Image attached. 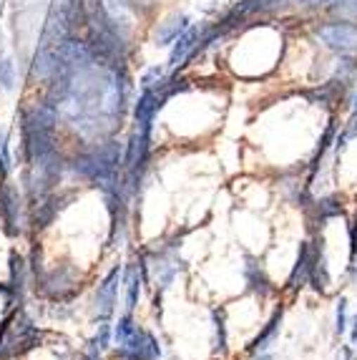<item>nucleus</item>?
<instances>
[{"mask_svg":"<svg viewBox=\"0 0 357 360\" xmlns=\"http://www.w3.org/2000/svg\"><path fill=\"white\" fill-rule=\"evenodd\" d=\"M113 342H116V358L121 360H159L161 345L154 333L143 330L134 323L131 312L121 315L113 328Z\"/></svg>","mask_w":357,"mask_h":360,"instance_id":"1","label":"nucleus"},{"mask_svg":"<svg viewBox=\"0 0 357 360\" xmlns=\"http://www.w3.org/2000/svg\"><path fill=\"white\" fill-rule=\"evenodd\" d=\"M0 219L11 237H18L23 232V199L18 189L11 181H0Z\"/></svg>","mask_w":357,"mask_h":360,"instance_id":"2","label":"nucleus"},{"mask_svg":"<svg viewBox=\"0 0 357 360\" xmlns=\"http://www.w3.org/2000/svg\"><path fill=\"white\" fill-rule=\"evenodd\" d=\"M36 280H38V285H41L43 292H46L48 297H53V300L71 297V295L78 290L76 270H73V267H66V264L53 267V270H48V272H41Z\"/></svg>","mask_w":357,"mask_h":360,"instance_id":"3","label":"nucleus"},{"mask_svg":"<svg viewBox=\"0 0 357 360\" xmlns=\"http://www.w3.org/2000/svg\"><path fill=\"white\" fill-rule=\"evenodd\" d=\"M317 36L322 43L339 53H352L357 51V25L352 23H327L317 28Z\"/></svg>","mask_w":357,"mask_h":360,"instance_id":"4","label":"nucleus"},{"mask_svg":"<svg viewBox=\"0 0 357 360\" xmlns=\"http://www.w3.org/2000/svg\"><path fill=\"white\" fill-rule=\"evenodd\" d=\"M121 264H116L106 277H103V283L98 285L96 290V300H93V312L96 318H111L113 310H116V300H119V283H121Z\"/></svg>","mask_w":357,"mask_h":360,"instance_id":"5","label":"nucleus"},{"mask_svg":"<svg viewBox=\"0 0 357 360\" xmlns=\"http://www.w3.org/2000/svg\"><path fill=\"white\" fill-rule=\"evenodd\" d=\"M161 101H164V96H159V91H143L136 101V108H134L136 129H141V131H151V127H154V116L161 108Z\"/></svg>","mask_w":357,"mask_h":360,"instance_id":"6","label":"nucleus"},{"mask_svg":"<svg viewBox=\"0 0 357 360\" xmlns=\"http://www.w3.org/2000/svg\"><path fill=\"white\" fill-rule=\"evenodd\" d=\"M310 272H312V247L310 242H302L299 245L297 262H294V267L290 272V280H287V290L297 292L299 288H304V285L310 283Z\"/></svg>","mask_w":357,"mask_h":360,"instance_id":"7","label":"nucleus"},{"mask_svg":"<svg viewBox=\"0 0 357 360\" xmlns=\"http://www.w3.org/2000/svg\"><path fill=\"white\" fill-rule=\"evenodd\" d=\"M126 312L136 310L138 297H141V285L146 283V262H131L126 267Z\"/></svg>","mask_w":357,"mask_h":360,"instance_id":"8","label":"nucleus"},{"mask_svg":"<svg viewBox=\"0 0 357 360\" xmlns=\"http://www.w3.org/2000/svg\"><path fill=\"white\" fill-rule=\"evenodd\" d=\"M199 38H202V33H199L197 28H186L181 36L176 38V43H174V51H171V58H169V66L171 68H181L186 63V58L191 56V51L199 46Z\"/></svg>","mask_w":357,"mask_h":360,"instance_id":"9","label":"nucleus"},{"mask_svg":"<svg viewBox=\"0 0 357 360\" xmlns=\"http://www.w3.org/2000/svg\"><path fill=\"white\" fill-rule=\"evenodd\" d=\"M280 325H282V307L280 310H274V315L269 318V323L262 328V333L252 340L249 345V353H264V350L269 348L274 342V338H277V333H280Z\"/></svg>","mask_w":357,"mask_h":360,"instance_id":"10","label":"nucleus"},{"mask_svg":"<svg viewBox=\"0 0 357 360\" xmlns=\"http://www.w3.org/2000/svg\"><path fill=\"white\" fill-rule=\"evenodd\" d=\"M189 28V20L186 15H174L167 23H161V28L156 30V43L159 46H169V43H176V38Z\"/></svg>","mask_w":357,"mask_h":360,"instance_id":"11","label":"nucleus"},{"mask_svg":"<svg viewBox=\"0 0 357 360\" xmlns=\"http://www.w3.org/2000/svg\"><path fill=\"white\" fill-rule=\"evenodd\" d=\"M245 277H247V285H249V290H254V292L267 295L269 290H272V285H269L267 275H264V270H262V264L257 262L254 257H247Z\"/></svg>","mask_w":357,"mask_h":360,"instance_id":"12","label":"nucleus"},{"mask_svg":"<svg viewBox=\"0 0 357 360\" xmlns=\"http://www.w3.org/2000/svg\"><path fill=\"white\" fill-rule=\"evenodd\" d=\"M310 283L317 292H327L330 288V272H327V259L325 252L320 250V255L312 252V272H310Z\"/></svg>","mask_w":357,"mask_h":360,"instance_id":"13","label":"nucleus"},{"mask_svg":"<svg viewBox=\"0 0 357 360\" xmlns=\"http://www.w3.org/2000/svg\"><path fill=\"white\" fill-rule=\"evenodd\" d=\"M111 335H113L111 325L101 323V325H98V333H96V335L91 338L89 350H86V353H89V355H98V358H101V353L108 348V340H111Z\"/></svg>","mask_w":357,"mask_h":360,"instance_id":"14","label":"nucleus"},{"mask_svg":"<svg viewBox=\"0 0 357 360\" xmlns=\"http://www.w3.org/2000/svg\"><path fill=\"white\" fill-rule=\"evenodd\" d=\"M315 212H317V217H320V222H325V219H330V217L342 214V205H339L337 197L317 199V202H315Z\"/></svg>","mask_w":357,"mask_h":360,"instance_id":"15","label":"nucleus"},{"mask_svg":"<svg viewBox=\"0 0 357 360\" xmlns=\"http://www.w3.org/2000/svg\"><path fill=\"white\" fill-rule=\"evenodd\" d=\"M214 350L224 353L226 350V323H224V310H214Z\"/></svg>","mask_w":357,"mask_h":360,"instance_id":"16","label":"nucleus"},{"mask_svg":"<svg viewBox=\"0 0 357 360\" xmlns=\"http://www.w3.org/2000/svg\"><path fill=\"white\" fill-rule=\"evenodd\" d=\"M167 81H164V71H161L159 66L156 68H149V71L141 76V89L143 91H156L159 86H164Z\"/></svg>","mask_w":357,"mask_h":360,"instance_id":"17","label":"nucleus"},{"mask_svg":"<svg viewBox=\"0 0 357 360\" xmlns=\"http://www.w3.org/2000/svg\"><path fill=\"white\" fill-rule=\"evenodd\" d=\"M0 86L6 91H11L15 86V68L8 58H0Z\"/></svg>","mask_w":357,"mask_h":360,"instance_id":"18","label":"nucleus"},{"mask_svg":"<svg viewBox=\"0 0 357 360\" xmlns=\"http://www.w3.org/2000/svg\"><path fill=\"white\" fill-rule=\"evenodd\" d=\"M335 330L342 335L347 330V300L345 297H339L337 302V315H335Z\"/></svg>","mask_w":357,"mask_h":360,"instance_id":"19","label":"nucleus"},{"mask_svg":"<svg viewBox=\"0 0 357 360\" xmlns=\"http://www.w3.org/2000/svg\"><path fill=\"white\" fill-rule=\"evenodd\" d=\"M350 262H357V217L350 224Z\"/></svg>","mask_w":357,"mask_h":360,"instance_id":"20","label":"nucleus"},{"mask_svg":"<svg viewBox=\"0 0 357 360\" xmlns=\"http://www.w3.org/2000/svg\"><path fill=\"white\" fill-rule=\"evenodd\" d=\"M350 340H352V345H357V312H355V318H352V323H350Z\"/></svg>","mask_w":357,"mask_h":360,"instance_id":"21","label":"nucleus"},{"mask_svg":"<svg viewBox=\"0 0 357 360\" xmlns=\"http://www.w3.org/2000/svg\"><path fill=\"white\" fill-rule=\"evenodd\" d=\"M342 360H355V353H352V348H342Z\"/></svg>","mask_w":357,"mask_h":360,"instance_id":"22","label":"nucleus"},{"mask_svg":"<svg viewBox=\"0 0 357 360\" xmlns=\"http://www.w3.org/2000/svg\"><path fill=\"white\" fill-rule=\"evenodd\" d=\"M355 114H357V96H355Z\"/></svg>","mask_w":357,"mask_h":360,"instance_id":"23","label":"nucleus"},{"mask_svg":"<svg viewBox=\"0 0 357 360\" xmlns=\"http://www.w3.org/2000/svg\"><path fill=\"white\" fill-rule=\"evenodd\" d=\"M259 360H272V358H259Z\"/></svg>","mask_w":357,"mask_h":360,"instance_id":"24","label":"nucleus"}]
</instances>
